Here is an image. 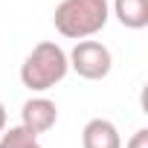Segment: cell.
<instances>
[{
	"instance_id": "cell-1",
	"label": "cell",
	"mask_w": 148,
	"mask_h": 148,
	"mask_svg": "<svg viewBox=\"0 0 148 148\" xmlns=\"http://www.w3.org/2000/svg\"><path fill=\"white\" fill-rule=\"evenodd\" d=\"M108 18H110L108 0H61L52 12L58 35L70 41H84L99 35L108 26Z\"/></svg>"
},
{
	"instance_id": "cell-2",
	"label": "cell",
	"mask_w": 148,
	"mask_h": 148,
	"mask_svg": "<svg viewBox=\"0 0 148 148\" xmlns=\"http://www.w3.org/2000/svg\"><path fill=\"white\" fill-rule=\"evenodd\" d=\"M67 73H70L67 52L55 41H41L32 47V52L21 64V82L32 93H44V90L55 87L58 82H64Z\"/></svg>"
},
{
	"instance_id": "cell-3",
	"label": "cell",
	"mask_w": 148,
	"mask_h": 148,
	"mask_svg": "<svg viewBox=\"0 0 148 148\" xmlns=\"http://www.w3.org/2000/svg\"><path fill=\"white\" fill-rule=\"evenodd\" d=\"M67 61H70V70H76L79 76L87 79V82H102L110 73V67H113L110 49L102 41H90V38L76 41V47L70 49Z\"/></svg>"
},
{
	"instance_id": "cell-4",
	"label": "cell",
	"mask_w": 148,
	"mask_h": 148,
	"mask_svg": "<svg viewBox=\"0 0 148 148\" xmlns=\"http://www.w3.org/2000/svg\"><path fill=\"white\" fill-rule=\"evenodd\" d=\"M55 122H58V108H55L52 99L32 96V99L23 102V108H21V125L29 128L32 134H47L49 128H55Z\"/></svg>"
},
{
	"instance_id": "cell-5",
	"label": "cell",
	"mask_w": 148,
	"mask_h": 148,
	"mask_svg": "<svg viewBox=\"0 0 148 148\" xmlns=\"http://www.w3.org/2000/svg\"><path fill=\"white\" fill-rule=\"evenodd\" d=\"M82 148H122L119 128L110 119H90L82 128Z\"/></svg>"
},
{
	"instance_id": "cell-6",
	"label": "cell",
	"mask_w": 148,
	"mask_h": 148,
	"mask_svg": "<svg viewBox=\"0 0 148 148\" xmlns=\"http://www.w3.org/2000/svg\"><path fill=\"white\" fill-rule=\"evenodd\" d=\"M113 15L125 29L148 26V0H113Z\"/></svg>"
},
{
	"instance_id": "cell-7",
	"label": "cell",
	"mask_w": 148,
	"mask_h": 148,
	"mask_svg": "<svg viewBox=\"0 0 148 148\" xmlns=\"http://www.w3.org/2000/svg\"><path fill=\"white\" fill-rule=\"evenodd\" d=\"M35 142H38V134H32L23 125H15V128H3V131H0V148H32Z\"/></svg>"
},
{
	"instance_id": "cell-8",
	"label": "cell",
	"mask_w": 148,
	"mask_h": 148,
	"mask_svg": "<svg viewBox=\"0 0 148 148\" xmlns=\"http://www.w3.org/2000/svg\"><path fill=\"white\" fill-rule=\"evenodd\" d=\"M125 148H148V128H139V131L128 139Z\"/></svg>"
},
{
	"instance_id": "cell-9",
	"label": "cell",
	"mask_w": 148,
	"mask_h": 148,
	"mask_svg": "<svg viewBox=\"0 0 148 148\" xmlns=\"http://www.w3.org/2000/svg\"><path fill=\"white\" fill-rule=\"evenodd\" d=\"M3 128H6V105L0 102V131H3Z\"/></svg>"
},
{
	"instance_id": "cell-10",
	"label": "cell",
	"mask_w": 148,
	"mask_h": 148,
	"mask_svg": "<svg viewBox=\"0 0 148 148\" xmlns=\"http://www.w3.org/2000/svg\"><path fill=\"white\" fill-rule=\"evenodd\" d=\"M32 148H44V145H38V142H35V145H32Z\"/></svg>"
}]
</instances>
